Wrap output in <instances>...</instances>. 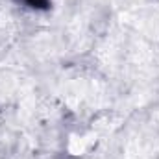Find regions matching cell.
Returning a JSON list of instances; mask_svg holds the SVG:
<instances>
[{
  "instance_id": "cell-1",
  "label": "cell",
  "mask_w": 159,
  "mask_h": 159,
  "mask_svg": "<svg viewBox=\"0 0 159 159\" xmlns=\"http://www.w3.org/2000/svg\"><path fill=\"white\" fill-rule=\"evenodd\" d=\"M19 2H24L26 6L37 7V9H46V7L50 6V0H19Z\"/></svg>"
}]
</instances>
